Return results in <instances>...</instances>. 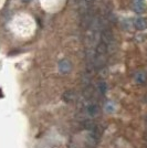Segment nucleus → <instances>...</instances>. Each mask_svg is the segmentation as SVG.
Wrapping results in <instances>:
<instances>
[{
	"instance_id": "423d86ee",
	"label": "nucleus",
	"mask_w": 147,
	"mask_h": 148,
	"mask_svg": "<svg viewBox=\"0 0 147 148\" xmlns=\"http://www.w3.org/2000/svg\"><path fill=\"white\" fill-rule=\"evenodd\" d=\"M144 139H145V140L147 142V130L145 132V134H144Z\"/></svg>"
},
{
	"instance_id": "f03ea898",
	"label": "nucleus",
	"mask_w": 147,
	"mask_h": 148,
	"mask_svg": "<svg viewBox=\"0 0 147 148\" xmlns=\"http://www.w3.org/2000/svg\"><path fill=\"white\" fill-rule=\"evenodd\" d=\"M134 25L137 30H145V29L147 28V20L145 18L135 19Z\"/></svg>"
},
{
	"instance_id": "7ed1b4c3",
	"label": "nucleus",
	"mask_w": 147,
	"mask_h": 148,
	"mask_svg": "<svg viewBox=\"0 0 147 148\" xmlns=\"http://www.w3.org/2000/svg\"><path fill=\"white\" fill-rule=\"evenodd\" d=\"M59 70L61 71L62 73H67L71 70V63L67 61V60H62L59 63Z\"/></svg>"
},
{
	"instance_id": "20e7f679",
	"label": "nucleus",
	"mask_w": 147,
	"mask_h": 148,
	"mask_svg": "<svg viewBox=\"0 0 147 148\" xmlns=\"http://www.w3.org/2000/svg\"><path fill=\"white\" fill-rule=\"evenodd\" d=\"M74 97H75V94H74L72 91H67V92L63 94V99L65 101V102H72L74 99Z\"/></svg>"
},
{
	"instance_id": "6e6552de",
	"label": "nucleus",
	"mask_w": 147,
	"mask_h": 148,
	"mask_svg": "<svg viewBox=\"0 0 147 148\" xmlns=\"http://www.w3.org/2000/svg\"><path fill=\"white\" fill-rule=\"evenodd\" d=\"M22 1H23V2H29L30 0H22Z\"/></svg>"
},
{
	"instance_id": "39448f33",
	"label": "nucleus",
	"mask_w": 147,
	"mask_h": 148,
	"mask_svg": "<svg viewBox=\"0 0 147 148\" xmlns=\"http://www.w3.org/2000/svg\"><path fill=\"white\" fill-rule=\"evenodd\" d=\"M135 80H136L137 83H144L145 80H146V75H145V73H143V72L137 73L136 76H135Z\"/></svg>"
},
{
	"instance_id": "f257e3e1",
	"label": "nucleus",
	"mask_w": 147,
	"mask_h": 148,
	"mask_svg": "<svg viewBox=\"0 0 147 148\" xmlns=\"http://www.w3.org/2000/svg\"><path fill=\"white\" fill-rule=\"evenodd\" d=\"M132 6L136 13H143L145 10V0H133Z\"/></svg>"
},
{
	"instance_id": "0eeeda50",
	"label": "nucleus",
	"mask_w": 147,
	"mask_h": 148,
	"mask_svg": "<svg viewBox=\"0 0 147 148\" xmlns=\"http://www.w3.org/2000/svg\"><path fill=\"white\" fill-rule=\"evenodd\" d=\"M145 123H146V125H147V115L145 116Z\"/></svg>"
}]
</instances>
